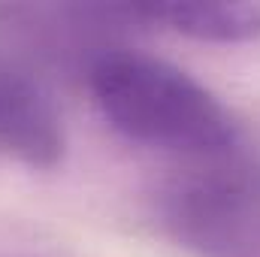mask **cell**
I'll use <instances>...</instances> for the list:
<instances>
[{
	"label": "cell",
	"mask_w": 260,
	"mask_h": 257,
	"mask_svg": "<svg viewBox=\"0 0 260 257\" xmlns=\"http://www.w3.org/2000/svg\"><path fill=\"white\" fill-rule=\"evenodd\" d=\"M91 94L106 121L133 142L215 157L236 142L218 97L185 70L139 52H106L91 64Z\"/></svg>",
	"instance_id": "cell-1"
},
{
	"label": "cell",
	"mask_w": 260,
	"mask_h": 257,
	"mask_svg": "<svg viewBox=\"0 0 260 257\" xmlns=\"http://www.w3.org/2000/svg\"><path fill=\"white\" fill-rule=\"evenodd\" d=\"M0 151L37 170L58 167L67 151L64 121L52 94L15 70H0Z\"/></svg>",
	"instance_id": "cell-2"
},
{
	"label": "cell",
	"mask_w": 260,
	"mask_h": 257,
	"mask_svg": "<svg viewBox=\"0 0 260 257\" xmlns=\"http://www.w3.org/2000/svg\"><path fill=\"white\" fill-rule=\"evenodd\" d=\"M130 12L209 43H248L260 37V3H227V0H197V3H145Z\"/></svg>",
	"instance_id": "cell-3"
}]
</instances>
